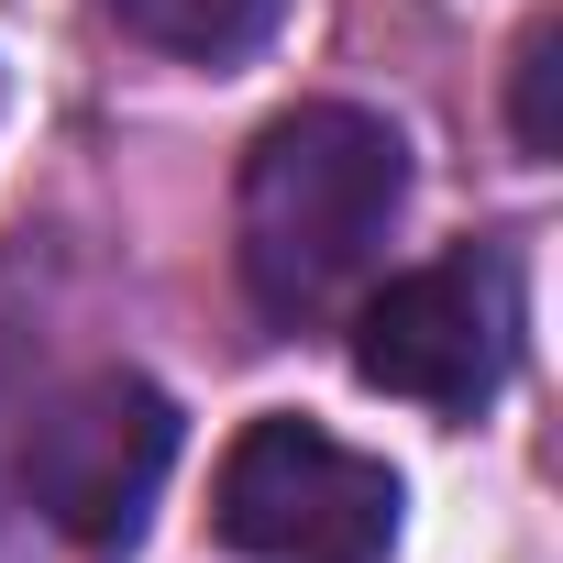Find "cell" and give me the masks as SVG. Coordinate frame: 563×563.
<instances>
[{
    "label": "cell",
    "mask_w": 563,
    "mask_h": 563,
    "mask_svg": "<svg viewBox=\"0 0 563 563\" xmlns=\"http://www.w3.org/2000/svg\"><path fill=\"white\" fill-rule=\"evenodd\" d=\"M111 23L155 56H188V67H232L254 56L276 23H288V0H111Z\"/></svg>",
    "instance_id": "obj_5"
},
{
    "label": "cell",
    "mask_w": 563,
    "mask_h": 563,
    "mask_svg": "<svg viewBox=\"0 0 563 563\" xmlns=\"http://www.w3.org/2000/svg\"><path fill=\"white\" fill-rule=\"evenodd\" d=\"M508 365H519V276L486 243L387 276L354 321V376L420 409H486Z\"/></svg>",
    "instance_id": "obj_3"
},
{
    "label": "cell",
    "mask_w": 563,
    "mask_h": 563,
    "mask_svg": "<svg viewBox=\"0 0 563 563\" xmlns=\"http://www.w3.org/2000/svg\"><path fill=\"white\" fill-rule=\"evenodd\" d=\"M210 530L243 563H387L398 552V475L321 420H243L210 486Z\"/></svg>",
    "instance_id": "obj_2"
},
{
    "label": "cell",
    "mask_w": 563,
    "mask_h": 563,
    "mask_svg": "<svg viewBox=\"0 0 563 563\" xmlns=\"http://www.w3.org/2000/svg\"><path fill=\"white\" fill-rule=\"evenodd\" d=\"M409 199V144L398 122L354 111V100H299L276 111L243 155V210H232V254L265 321H321L332 299L365 288V265L387 254Z\"/></svg>",
    "instance_id": "obj_1"
},
{
    "label": "cell",
    "mask_w": 563,
    "mask_h": 563,
    "mask_svg": "<svg viewBox=\"0 0 563 563\" xmlns=\"http://www.w3.org/2000/svg\"><path fill=\"white\" fill-rule=\"evenodd\" d=\"M166 464H177V398L155 376H122V365L56 387L23 431V486H34L45 530H67L89 552H122L144 530Z\"/></svg>",
    "instance_id": "obj_4"
},
{
    "label": "cell",
    "mask_w": 563,
    "mask_h": 563,
    "mask_svg": "<svg viewBox=\"0 0 563 563\" xmlns=\"http://www.w3.org/2000/svg\"><path fill=\"white\" fill-rule=\"evenodd\" d=\"M519 144L541 166L563 155V23H530V45H519Z\"/></svg>",
    "instance_id": "obj_6"
}]
</instances>
